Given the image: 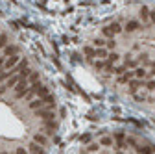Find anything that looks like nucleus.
<instances>
[{"mask_svg":"<svg viewBox=\"0 0 155 154\" xmlns=\"http://www.w3.org/2000/svg\"><path fill=\"white\" fill-rule=\"evenodd\" d=\"M33 141L37 143V145H41V147H44V145L48 143V137L43 134V132H37V134L33 136Z\"/></svg>","mask_w":155,"mask_h":154,"instance_id":"nucleus-1","label":"nucleus"},{"mask_svg":"<svg viewBox=\"0 0 155 154\" xmlns=\"http://www.w3.org/2000/svg\"><path fill=\"white\" fill-rule=\"evenodd\" d=\"M118 58H120V56H118L116 52H111V54H107V58H105V65H109V67H113L118 61Z\"/></svg>","mask_w":155,"mask_h":154,"instance_id":"nucleus-2","label":"nucleus"},{"mask_svg":"<svg viewBox=\"0 0 155 154\" xmlns=\"http://www.w3.org/2000/svg\"><path fill=\"white\" fill-rule=\"evenodd\" d=\"M144 86V80H129V91H131V93H135V91L138 89V87H142Z\"/></svg>","mask_w":155,"mask_h":154,"instance_id":"nucleus-3","label":"nucleus"},{"mask_svg":"<svg viewBox=\"0 0 155 154\" xmlns=\"http://www.w3.org/2000/svg\"><path fill=\"white\" fill-rule=\"evenodd\" d=\"M133 78H135V73H133V71H128V73H124L120 78H118V82H120V84H126V82H129V80H133Z\"/></svg>","mask_w":155,"mask_h":154,"instance_id":"nucleus-4","label":"nucleus"},{"mask_svg":"<svg viewBox=\"0 0 155 154\" xmlns=\"http://www.w3.org/2000/svg\"><path fill=\"white\" fill-rule=\"evenodd\" d=\"M140 28V24L137 23V20H128V24H126V30L128 32H135V30H138Z\"/></svg>","mask_w":155,"mask_h":154,"instance_id":"nucleus-5","label":"nucleus"},{"mask_svg":"<svg viewBox=\"0 0 155 154\" xmlns=\"http://www.w3.org/2000/svg\"><path fill=\"white\" fill-rule=\"evenodd\" d=\"M133 73H135V78H137V80H142L144 76H146V71H144V67H137V69H135Z\"/></svg>","mask_w":155,"mask_h":154,"instance_id":"nucleus-6","label":"nucleus"},{"mask_svg":"<svg viewBox=\"0 0 155 154\" xmlns=\"http://www.w3.org/2000/svg\"><path fill=\"white\" fill-rule=\"evenodd\" d=\"M83 54H85L87 58H96V50L93 46H85V48H83Z\"/></svg>","mask_w":155,"mask_h":154,"instance_id":"nucleus-7","label":"nucleus"},{"mask_svg":"<svg viewBox=\"0 0 155 154\" xmlns=\"http://www.w3.org/2000/svg\"><path fill=\"white\" fill-rule=\"evenodd\" d=\"M111 145H113V137L105 136V137L100 139V147H111Z\"/></svg>","mask_w":155,"mask_h":154,"instance_id":"nucleus-8","label":"nucleus"},{"mask_svg":"<svg viewBox=\"0 0 155 154\" xmlns=\"http://www.w3.org/2000/svg\"><path fill=\"white\" fill-rule=\"evenodd\" d=\"M109 28H111V32H113V36H115V33H120V32H122V26H120V24H118V23H113V24H111Z\"/></svg>","mask_w":155,"mask_h":154,"instance_id":"nucleus-9","label":"nucleus"},{"mask_svg":"<svg viewBox=\"0 0 155 154\" xmlns=\"http://www.w3.org/2000/svg\"><path fill=\"white\" fill-rule=\"evenodd\" d=\"M140 17H142V20H148V19H150V9H148L146 6L140 9Z\"/></svg>","mask_w":155,"mask_h":154,"instance_id":"nucleus-10","label":"nucleus"},{"mask_svg":"<svg viewBox=\"0 0 155 154\" xmlns=\"http://www.w3.org/2000/svg\"><path fill=\"white\" fill-rule=\"evenodd\" d=\"M138 152L140 154H151L153 152V147H138Z\"/></svg>","mask_w":155,"mask_h":154,"instance_id":"nucleus-11","label":"nucleus"},{"mask_svg":"<svg viewBox=\"0 0 155 154\" xmlns=\"http://www.w3.org/2000/svg\"><path fill=\"white\" fill-rule=\"evenodd\" d=\"M96 56L98 58H107V50H105V48H96Z\"/></svg>","mask_w":155,"mask_h":154,"instance_id":"nucleus-12","label":"nucleus"},{"mask_svg":"<svg viewBox=\"0 0 155 154\" xmlns=\"http://www.w3.org/2000/svg\"><path fill=\"white\" fill-rule=\"evenodd\" d=\"M126 69H137V61H135V60L126 61Z\"/></svg>","mask_w":155,"mask_h":154,"instance_id":"nucleus-13","label":"nucleus"},{"mask_svg":"<svg viewBox=\"0 0 155 154\" xmlns=\"http://www.w3.org/2000/svg\"><path fill=\"white\" fill-rule=\"evenodd\" d=\"M126 71H128V69H126V65H124V67H116V69H113V73H115V74H124Z\"/></svg>","mask_w":155,"mask_h":154,"instance_id":"nucleus-14","label":"nucleus"},{"mask_svg":"<svg viewBox=\"0 0 155 154\" xmlns=\"http://www.w3.org/2000/svg\"><path fill=\"white\" fill-rule=\"evenodd\" d=\"M102 32H103V36H107V37H111V39H113V32H111V28H109V26H105Z\"/></svg>","mask_w":155,"mask_h":154,"instance_id":"nucleus-15","label":"nucleus"},{"mask_svg":"<svg viewBox=\"0 0 155 154\" xmlns=\"http://www.w3.org/2000/svg\"><path fill=\"white\" fill-rule=\"evenodd\" d=\"M105 46H107V48H111V50H113V48L116 46V43H115V39H109V41H105Z\"/></svg>","mask_w":155,"mask_h":154,"instance_id":"nucleus-16","label":"nucleus"},{"mask_svg":"<svg viewBox=\"0 0 155 154\" xmlns=\"http://www.w3.org/2000/svg\"><path fill=\"white\" fill-rule=\"evenodd\" d=\"M94 45H96V48H103V46H105V41H103V39H96Z\"/></svg>","mask_w":155,"mask_h":154,"instance_id":"nucleus-17","label":"nucleus"},{"mask_svg":"<svg viewBox=\"0 0 155 154\" xmlns=\"http://www.w3.org/2000/svg\"><path fill=\"white\" fill-rule=\"evenodd\" d=\"M115 137H116V141H124V132H116V134H115Z\"/></svg>","mask_w":155,"mask_h":154,"instance_id":"nucleus-18","label":"nucleus"},{"mask_svg":"<svg viewBox=\"0 0 155 154\" xmlns=\"http://www.w3.org/2000/svg\"><path fill=\"white\" fill-rule=\"evenodd\" d=\"M146 87L150 89V91H153V89H155V80H151V82H148V84H146Z\"/></svg>","mask_w":155,"mask_h":154,"instance_id":"nucleus-19","label":"nucleus"},{"mask_svg":"<svg viewBox=\"0 0 155 154\" xmlns=\"http://www.w3.org/2000/svg\"><path fill=\"white\" fill-rule=\"evenodd\" d=\"M98 149H100V143H98V145L96 143H90L89 145V150H98Z\"/></svg>","mask_w":155,"mask_h":154,"instance_id":"nucleus-20","label":"nucleus"},{"mask_svg":"<svg viewBox=\"0 0 155 154\" xmlns=\"http://www.w3.org/2000/svg\"><path fill=\"white\" fill-rule=\"evenodd\" d=\"M94 65H96V69H103V67H105V63H103V61H96Z\"/></svg>","mask_w":155,"mask_h":154,"instance_id":"nucleus-21","label":"nucleus"},{"mask_svg":"<svg viewBox=\"0 0 155 154\" xmlns=\"http://www.w3.org/2000/svg\"><path fill=\"white\" fill-rule=\"evenodd\" d=\"M150 20L155 24V9H153V11H150Z\"/></svg>","mask_w":155,"mask_h":154,"instance_id":"nucleus-22","label":"nucleus"},{"mask_svg":"<svg viewBox=\"0 0 155 154\" xmlns=\"http://www.w3.org/2000/svg\"><path fill=\"white\" fill-rule=\"evenodd\" d=\"M81 141H83V143H89V141H90V136H89V134H87V136H83V137H81Z\"/></svg>","mask_w":155,"mask_h":154,"instance_id":"nucleus-23","label":"nucleus"},{"mask_svg":"<svg viewBox=\"0 0 155 154\" xmlns=\"http://www.w3.org/2000/svg\"><path fill=\"white\" fill-rule=\"evenodd\" d=\"M151 74H153V76H155V69H153V71H151Z\"/></svg>","mask_w":155,"mask_h":154,"instance_id":"nucleus-24","label":"nucleus"},{"mask_svg":"<svg viewBox=\"0 0 155 154\" xmlns=\"http://www.w3.org/2000/svg\"><path fill=\"white\" fill-rule=\"evenodd\" d=\"M116 154H122V152H116Z\"/></svg>","mask_w":155,"mask_h":154,"instance_id":"nucleus-25","label":"nucleus"}]
</instances>
